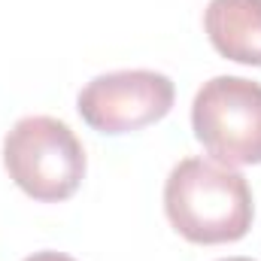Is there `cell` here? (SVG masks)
<instances>
[{
    "label": "cell",
    "mask_w": 261,
    "mask_h": 261,
    "mask_svg": "<svg viewBox=\"0 0 261 261\" xmlns=\"http://www.w3.org/2000/svg\"><path fill=\"white\" fill-rule=\"evenodd\" d=\"M164 213L189 243H237L252 228V189L228 164L182 158L164 182Z\"/></svg>",
    "instance_id": "1"
},
{
    "label": "cell",
    "mask_w": 261,
    "mask_h": 261,
    "mask_svg": "<svg viewBox=\"0 0 261 261\" xmlns=\"http://www.w3.org/2000/svg\"><path fill=\"white\" fill-rule=\"evenodd\" d=\"M3 167L28 197L61 203L76 195L85 179V149L67 122L24 116L3 140Z\"/></svg>",
    "instance_id": "2"
},
{
    "label": "cell",
    "mask_w": 261,
    "mask_h": 261,
    "mask_svg": "<svg viewBox=\"0 0 261 261\" xmlns=\"http://www.w3.org/2000/svg\"><path fill=\"white\" fill-rule=\"evenodd\" d=\"M192 130L219 164H261V82L246 76H213L203 82L192 103Z\"/></svg>",
    "instance_id": "3"
},
{
    "label": "cell",
    "mask_w": 261,
    "mask_h": 261,
    "mask_svg": "<svg viewBox=\"0 0 261 261\" xmlns=\"http://www.w3.org/2000/svg\"><path fill=\"white\" fill-rule=\"evenodd\" d=\"M176 100L173 79L155 70H113L94 76L76 97L82 122L100 134H130L161 122Z\"/></svg>",
    "instance_id": "4"
},
{
    "label": "cell",
    "mask_w": 261,
    "mask_h": 261,
    "mask_svg": "<svg viewBox=\"0 0 261 261\" xmlns=\"http://www.w3.org/2000/svg\"><path fill=\"white\" fill-rule=\"evenodd\" d=\"M203 31L222 58L261 67V0H210Z\"/></svg>",
    "instance_id": "5"
},
{
    "label": "cell",
    "mask_w": 261,
    "mask_h": 261,
    "mask_svg": "<svg viewBox=\"0 0 261 261\" xmlns=\"http://www.w3.org/2000/svg\"><path fill=\"white\" fill-rule=\"evenodd\" d=\"M24 261H76L64 255V252H52V249H43V252H34V255H28Z\"/></svg>",
    "instance_id": "6"
},
{
    "label": "cell",
    "mask_w": 261,
    "mask_h": 261,
    "mask_svg": "<svg viewBox=\"0 0 261 261\" xmlns=\"http://www.w3.org/2000/svg\"><path fill=\"white\" fill-rule=\"evenodd\" d=\"M222 261H252V258H243V255H237V258H222Z\"/></svg>",
    "instance_id": "7"
}]
</instances>
